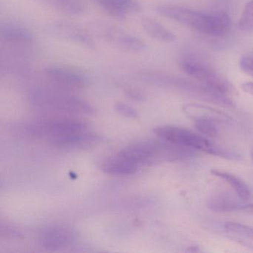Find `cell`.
I'll use <instances>...</instances> for the list:
<instances>
[{"instance_id":"6da1fadb","label":"cell","mask_w":253,"mask_h":253,"mask_svg":"<svg viewBox=\"0 0 253 253\" xmlns=\"http://www.w3.org/2000/svg\"><path fill=\"white\" fill-rule=\"evenodd\" d=\"M155 11L162 17L208 36L223 37L232 29L231 17L225 12L203 13L169 4L158 5Z\"/></svg>"},{"instance_id":"7a4b0ae2","label":"cell","mask_w":253,"mask_h":253,"mask_svg":"<svg viewBox=\"0 0 253 253\" xmlns=\"http://www.w3.org/2000/svg\"><path fill=\"white\" fill-rule=\"evenodd\" d=\"M36 137L48 140L58 147L85 146L96 140V136L88 131L81 121L69 118L46 120L33 124L29 128Z\"/></svg>"},{"instance_id":"3957f363","label":"cell","mask_w":253,"mask_h":253,"mask_svg":"<svg viewBox=\"0 0 253 253\" xmlns=\"http://www.w3.org/2000/svg\"><path fill=\"white\" fill-rule=\"evenodd\" d=\"M182 70L194 81L218 96L226 103H229V96L233 92L230 83L212 67L193 57H188L180 61Z\"/></svg>"},{"instance_id":"277c9868","label":"cell","mask_w":253,"mask_h":253,"mask_svg":"<svg viewBox=\"0 0 253 253\" xmlns=\"http://www.w3.org/2000/svg\"><path fill=\"white\" fill-rule=\"evenodd\" d=\"M154 132L161 140L173 144L207 152L222 158L232 157L231 154L216 146L204 136L196 134L188 128L174 126H162L155 128Z\"/></svg>"},{"instance_id":"5b68a950","label":"cell","mask_w":253,"mask_h":253,"mask_svg":"<svg viewBox=\"0 0 253 253\" xmlns=\"http://www.w3.org/2000/svg\"><path fill=\"white\" fill-rule=\"evenodd\" d=\"M35 106L41 109L69 113L91 114L92 106L82 99L49 88L35 90L30 96Z\"/></svg>"},{"instance_id":"8992f818","label":"cell","mask_w":253,"mask_h":253,"mask_svg":"<svg viewBox=\"0 0 253 253\" xmlns=\"http://www.w3.org/2000/svg\"><path fill=\"white\" fill-rule=\"evenodd\" d=\"M96 30L104 41L121 49L141 52L147 48L143 40L117 26L101 23L96 25Z\"/></svg>"},{"instance_id":"52a82bcc","label":"cell","mask_w":253,"mask_h":253,"mask_svg":"<svg viewBox=\"0 0 253 253\" xmlns=\"http://www.w3.org/2000/svg\"><path fill=\"white\" fill-rule=\"evenodd\" d=\"M44 73L51 82L61 88L79 89L85 88L89 82L88 76L84 72L68 66H48Z\"/></svg>"},{"instance_id":"ba28073f","label":"cell","mask_w":253,"mask_h":253,"mask_svg":"<svg viewBox=\"0 0 253 253\" xmlns=\"http://www.w3.org/2000/svg\"><path fill=\"white\" fill-rule=\"evenodd\" d=\"M48 31L51 35L73 42L77 45L93 49L95 42L91 35L83 28L65 21H55L48 25Z\"/></svg>"},{"instance_id":"9c48e42d","label":"cell","mask_w":253,"mask_h":253,"mask_svg":"<svg viewBox=\"0 0 253 253\" xmlns=\"http://www.w3.org/2000/svg\"><path fill=\"white\" fill-rule=\"evenodd\" d=\"M97 5L111 17L118 20L129 14H137L142 10L137 0H95Z\"/></svg>"},{"instance_id":"30bf717a","label":"cell","mask_w":253,"mask_h":253,"mask_svg":"<svg viewBox=\"0 0 253 253\" xmlns=\"http://www.w3.org/2000/svg\"><path fill=\"white\" fill-rule=\"evenodd\" d=\"M75 238L73 232L64 226L45 229L41 235V244L48 250H57L68 247Z\"/></svg>"},{"instance_id":"8fae6325","label":"cell","mask_w":253,"mask_h":253,"mask_svg":"<svg viewBox=\"0 0 253 253\" xmlns=\"http://www.w3.org/2000/svg\"><path fill=\"white\" fill-rule=\"evenodd\" d=\"M186 116L192 120H209L216 123H229L232 118L224 112L206 105L186 103L183 106Z\"/></svg>"},{"instance_id":"7c38bea8","label":"cell","mask_w":253,"mask_h":253,"mask_svg":"<svg viewBox=\"0 0 253 253\" xmlns=\"http://www.w3.org/2000/svg\"><path fill=\"white\" fill-rule=\"evenodd\" d=\"M2 41L14 45H25L33 41L32 32L26 26L13 22H7L0 26Z\"/></svg>"},{"instance_id":"4fadbf2b","label":"cell","mask_w":253,"mask_h":253,"mask_svg":"<svg viewBox=\"0 0 253 253\" xmlns=\"http://www.w3.org/2000/svg\"><path fill=\"white\" fill-rule=\"evenodd\" d=\"M224 230L230 239L253 250V228L236 222L225 223Z\"/></svg>"},{"instance_id":"5bb4252c","label":"cell","mask_w":253,"mask_h":253,"mask_svg":"<svg viewBox=\"0 0 253 253\" xmlns=\"http://www.w3.org/2000/svg\"><path fill=\"white\" fill-rule=\"evenodd\" d=\"M144 32L150 38L166 43H171L177 41L176 35L161 23L151 18H144L141 22Z\"/></svg>"},{"instance_id":"9a60e30c","label":"cell","mask_w":253,"mask_h":253,"mask_svg":"<svg viewBox=\"0 0 253 253\" xmlns=\"http://www.w3.org/2000/svg\"><path fill=\"white\" fill-rule=\"evenodd\" d=\"M138 167L117 155L106 160L102 166L103 171L112 175H130L137 171Z\"/></svg>"},{"instance_id":"2e32d148","label":"cell","mask_w":253,"mask_h":253,"mask_svg":"<svg viewBox=\"0 0 253 253\" xmlns=\"http://www.w3.org/2000/svg\"><path fill=\"white\" fill-rule=\"evenodd\" d=\"M210 172L215 177H219L226 181V183H227L232 187V189L235 191V193L241 199L244 200V201L250 199L251 197V192L244 180L231 173L220 171L219 169H211Z\"/></svg>"},{"instance_id":"e0dca14e","label":"cell","mask_w":253,"mask_h":253,"mask_svg":"<svg viewBox=\"0 0 253 253\" xmlns=\"http://www.w3.org/2000/svg\"><path fill=\"white\" fill-rule=\"evenodd\" d=\"M43 2L68 15L81 16L85 11L82 0H43Z\"/></svg>"},{"instance_id":"ac0fdd59","label":"cell","mask_w":253,"mask_h":253,"mask_svg":"<svg viewBox=\"0 0 253 253\" xmlns=\"http://www.w3.org/2000/svg\"><path fill=\"white\" fill-rule=\"evenodd\" d=\"M243 204H239L235 200L227 195L214 196L209 201V207L217 212H232L240 211Z\"/></svg>"},{"instance_id":"d6986e66","label":"cell","mask_w":253,"mask_h":253,"mask_svg":"<svg viewBox=\"0 0 253 253\" xmlns=\"http://www.w3.org/2000/svg\"><path fill=\"white\" fill-rule=\"evenodd\" d=\"M238 28L243 32H253V0L247 2L244 7L239 21Z\"/></svg>"},{"instance_id":"ffe728a7","label":"cell","mask_w":253,"mask_h":253,"mask_svg":"<svg viewBox=\"0 0 253 253\" xmlns=\"http://www.w3.org/2000/svg\"><path fill=\"white\" fill-rule=\"evenodd\" d=\"M195 128L201 134L210 137H216L218 134L216 122L209 120H195Z\"/></svg>"},{"instance_id":"44dd1931","label":"cell","mask_w":253,"mask_h":253,"mask_svg":"<svg viewBox=\"0 0 253 253\" xmlns=\"http://www.w3.org/2000/svg\"><path fill=\"white\" fill-rule=\"evenodd\" d=\"M240 68L244 73L253 78V57L244 56L240 59Z\"/></svg>"},{"instance_id":"7402d4cb","label":"cell","mask_w":253,"mask_h":253,"mask_svg":"<svg viewBox=\"0 0 253 253\" xmlns=\"http://www.w3.org/2000/svg\"><path fill=\"white\" fill-rule=\"evenodd\" d=\"M115 109L118 113L127 118H136L137 117V113L135 109L130 107L127 104L124 103H118L115 105Z\"/></svg>"},{"instance_id":"603a6c76","label":"cell","mask_w":253,"mask_h":253,"mask_svg":"<svg viewBox=\"0 0 253 253\" xmlns=\"http://www.w3.org/2000/svg\"><path fill=\"white\" fill-rule=\"evenodd\" d=\"M241 88H242V90L244 92L253 96V83H244V84H243L242 85H241Z\"/></svg>"},{"instance_id":"cb8c5ba5","label":"cell","mask_w":253,"mask_h":253,"mask_svg":"<svg viewBox=\"0 0 253 253\" xmlns=\"http://www.w3.org/2000/svg\"><path fill=\"white\" fill-rule=\"evenodd\" d=\"M240 211H242V212L246 213V214L253 215V204H244V205H242Z\"/></svg>"},{"instance_id":"d4e9b609","label":"cell","mask_w":253,"mask_h":253,"mask_svg":"<svg viewBox=\"0 0 253 253\" xmlns=\"http://www.w3.org/2000/svg\"><path fill=\"white\" fill-rule=\"evenodd\" d=\"M127 94L130 97H133L135 99L142 98V94H140L139 91H136V90L129 89L126 91Z\"/></svg>"},{"instance_id":"484cf974","label":"cell","mask_w":253,"mask_h":253,"mask_svg":"<svg viewBox=\"0 0 253 253\" xmlns=\"http://www.w3.org/2000/svg\"><path fill=\"white\" fill-rule=\"evenodd\" d=\"M252 158H253V152H252Z\"/></svg>"}]
</instances>
